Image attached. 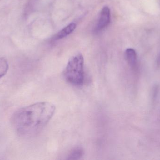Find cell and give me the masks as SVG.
<instances>
[{
  "instance_id": "cell-4",
  "label": "cell",
  "mask_w": 160,
  "mask_h": 160,
  "mask_svg": "<svg viewBox=\"0 0 160 160\" xmlns=\"http://www.w3.org/2000/svg\"><path fill=\"white\" fill-rule=\"evenodd\" d=\"M125 57L131 67H134L135 66L137 62V54L133 49H127L125 52Z\"/></svg>"
},
{
  "instance_id": "cell-7",
  "label": "cell",
  "mask_w": 160,
  "mask_h": 160,
  "mask_svg": "<svg viewBox=\"0 0 160 160\" xmlns=\"http://www.w3.org/2000/svg\"><path fill=\"white\" fill-rule=\"evenodd\" d=\"M8 69V65L7 61L2 57H0V79L3 77Z\"/></svg>"
},
{
  "instance_id": "cell-3",
  "label": "cell",
  "mask_w": 160,
  "mask_h": 160,
  "mask_svg": "<svg viewBox=\"0 0 160 160\" xmlns=\"http://www.w3.org/2000/svg\"><path fill=\"white\" fill-rule=\"evenodd\" d=\"M111 21V11L108 7L105 6L101 11L97 28L98 30H102L107 27Z\"/></svg>"
},
{
  "instance_id": "cell-1",
  "label": "cell",
  "mask_w": 160,
  "mask_h": 160,
  "mask_svg": "<svg viewBox=\"0 0 160 160\" xmlns=\"http://www.w3.org/2000/svg\"><path fill=\"white\" fill-rule=\"evenodd\" d=\"M55 111V106L50 102L34 103L17 111L12 116V125L18 134L31 137L46 126Z\"/></svg>"
},
{
  "instance_id": "cell-5",
  "label": "cell",
  "mask_w": 160,
  "mask_h": 160,
  "mask_svg": "<svg viewBox=\"0 0 160 160\" xmlns=\"http://www.w3.org/2000/svg\"><path fill=\"white\" fill-rule=\"evenodd\" d=\"M76 28V24L75 23H71L66 27L62 29L55 36V39H59L66 37L72 33Z\"/></svg>"
},
{
  "instance_id": "cell-2",
  "label": "cell",
  "mask_w": 160,
  "mask_h": 160,
  "mask_svg": "<svg viewBox=\"0 0 160 160\" xmlns=\"http://www.w3.org/2000/svg\"><path fill=\"white\" fill-rule=\"evenodd\" d=\"M65 79L75 86H82L84 82V60L81 54L72 56L64 72Z\"/></svg>"
},
{
  "instance_id": "cell-8",
  "label": "cell",
  "mask_w": 160,
  "mask_h": 160,
  "mask_svg": "<svg viewBox=\"0 0 160 160\" xmlns=\"http://www.w3.org/2000/svg\"><path fill=\"white\" fill-rule=\"evenodd\" d=\"M158 62H159V63H160V55L159 57V58H158Z\"/></svg>"
},
{
  "instance_id": "cell-6",
  "label": "cell",
  "mask_w": 160,
  "mask_h": 160,
  "mask_svg": "<svg viewBox=\"0 0 160 160\" xmlns=\"http://www.w3.org/2000/svg\"><path fill=\"white\" fill-rule=\"evenodd\" d=\"M84 154V150L81 147H77L74 148L71 151L68 156V159L78 160L80 159Z\"/></svg>"
}]
</instances>
